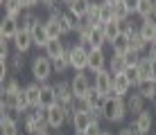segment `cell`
<instances>
[{
    "mask_svg": "<svg viewBox=\"0 0 156 135\" xmlns=\"http://www.w3.org/2000/svg\"><path fill=\"white\" fill-rule=\"evenodd\" d=\"M102 115H104V122H111V124H120L125 122V117L129 115L127 113V104L122 97H106L104 104H102Z\"/></svg>",
    "mask_w": 156,
    "mask_h": 135,
    "instance_id": "obj_1",
    "label": "cell"
},
{
    "mask_svg": "<svg viewBox=\"0 0 156 135\" xmlns=\"http://www.w3.org/2000/svg\"><path fill=\"white\" fill-rule=\"evenodd\" d=\"M23 128L27 135H48L50 124L45 120V110L43 108H34V110L23 115Z\"/></svg>",
    "mask_w": 156,
    "mask_h": 135,
    "instance_id": "obj_2",
    "label": "cell"
},
{
    "mask_svg": "<svg viewBox=\"0 0 156 135\" xmlns=\"http://www.w3.org/2000/svg\"><path fill=\"white\" fill-rule=\"evenodd\" d=\"M30 72H32V79L36 81V83H48L52 77V72H55V66H52V61L45 56V54H39V56L32 59V66H30Z\"/></svg>",
    "mask_w": 156,
    "mask_h": 135,
    "instance_id": "obj_3",
    "label": "cell"
},
{
    "mask_svg": "<svg viewBox=\"0 0 156 135\" xmlns=\"http://www.w3.org/2000/svg\"><path fill=\"white\" fill-rule=\"evenodd\" d=\"M68 54H70V68L75 72H86L88 70V47L75 43V45L68 47Z\"/></svg>",
    "mask_w": 156,
    "mask_h": 135,
    "instance_id": "obj_4",
    "label": "cell"
},
{
    "mask_svg": "<svg viewBox=\"0 0 156 135\" xmlns=\"http://www.w3.org/2000/svg\"><path fill=\"white\" fill-rule=\"evenodd\" d=\"M93 88L98 90V93L104 97H111L113 95V72H111L109 68L106 70H102V72L95 74V79H93Z\"/></svg>",
    "mask_w": 156,
    "mask_h": 135,
    "instance_id": "obj_5",
    "label": "cell"
},
{
    "mask_svg": "<svg viewBox=\"0 0 156 135\" xmlns=\"http://www.w3.org/2000/svg\"><path fill=\"white\" fill-rule=\"evenodd\" d=\"M45 120H48V124H50L52 131H61V128L68 124V113H66V108H63V106L55 104L52 108H48V110H45Z\"/></svg>",
    "mask_w": 156,
    "mask_h": 135,
    "instance_id": "obj_6",
    "label": "cell"
},
{
    "mask_svg": "<svg viewBox=\"0 0 156 135\" xmlns=\"http://www.w3.org/2000/svg\"><path fill=\"white\" fill-rule=\"evenodd\" d=\"M109 68V59H106V54H104V47H93V50H88V72L93 74H98L102 72V70H106Z\"/></svg>",
    "mask_w": 156,
    "mask_h": 135,
    "instance_id": "obj_7",
    "label": "cell"
},
{
    "mask_svg": "<svg viewBox=\"0 0 156 135\" xmlns=\"http://www.w3.org/2000/svg\"><path fill=\"white\" fill-rule=\"evenodd\" d=\"M70 88L77 99H84L86 95L93 90V81H90V77L86 72H75V77L70 79Z\"/></svg>",
    "mask_w": 156,
    "mask_h": 135,
    "instance_id": "obj_8",
    "label": "cell"
},
{
    "mask_svg": "<svg viewBox=\"0 0 156 135\" xmlns=\"http://www.w3.org/2000/svg\"><path fill=\"white\" fill-rule=\"evenodd\" d=\"M30 34H32V41H34V45H36V47H43V50H45V45L52 41V39H50V34H48L45 20H41V18H36V23L32 25Z\"/></svg>",
    "mask_w": 156,
    "mask_h": 135,
    "instance_id": "obj_9",
    "label": "cell"
},
{
    "mask_svg": "<svg viewBox=\"0 0 156 135\" xmlns=\"http://www.w3.org/2000/svg\"><path fill=\"white\" fill-rule=\"evenodd\" d=\"M131 126L136 128L140 135H149V131L154 128V115H152V110H149V108H145L140 115H136V117L131 120Z\"/></svg>",
    "mask_w": 156,
    "mask_h": 135,
    "instance_id": "obj_10",
    "label": "cell"
},
{
    "mask_svg": "<svg viewBox=\"0 0 156 135\" xmlns=\"http://www.w3.org/2000/svg\"><path fill=\"white\" fill-rule=\"evenodd\" d=\"M82 25V18L75 16L70 9H63L61 12V36H68V34H75Z\"/></svg>",
    "mask_w": 156,
    "mask_h": 135,
    "instance_id": "obj_11",
    "label": "cell"
},
{
    "mask_svg": "<svg viewBox=\"0 0 156 135\" xmlns=\"http://www.w3.org/2000/svg\"><path fill=\"white\" fill-rule=\"evenodd\" d=\"M43 52H45V56L55 63V61H59V59L68 52V47H66V43H63V39H52L45 45V50H43Z\"/></svg>",
    "mask_w": 156,
    "mask_h": 135,
    "instance_id": "obj_12",
    "label": "cell"
},
{
    "mask_svg": "<svg viewBox=\"0 0 156 135\" xmlns=\"http://www.w3.org/2000/svg\"><path fill=\"white\" fill-rule=\"evenodd\" d=\"M73 133L75 135H84L86 131H88L90 126H93V120H90V113H84V110H77V115H75L73 120Z\"/></svg>",
    "mask_w": 156,
    "mask_h": 135,
    "instance_id": "obj_13",
    "label": "cell"
},
{
    "mask_svg": "<svg viewBox=\"0 0 156 135\" xmlns=\"http://www.w3.org/2000/svg\"><path fill=\"white\" fill-rule=\"evenodd\" d=\"M20 32V25H18V18H9L5 16L2 23H0V39H7V41H14V36Z\"/></svg>",
    "mask_w": 156,
    "mask_h": 135,
    "instance_id": "obj_14",
    "label": "cell"
},
{
    "mask_svg": "<svg viewBox=\"0 0 156 135\" xmlns=\"http://www.w3.org/2000/svg\"><path fill=\"white\" fill-rule=\"evenodd\" d=\"M131 81H129V77L125 72L122 74H113V97H129V90H131Z\"/></svg>",
    "mask_w": 156,
    "mask_h": 135,
    "instance_id": "obj_15",
    "label": "cell"
},
{
    "mask_svg": "<svg viewBox=\"0 0 156 135\" xmlns=\"http://www.w3.org/2000/svg\"><path fill=\"white\" fill-rule=\"evenodd\" d=\"M12 43H14V47H16V52H18V54H27L30 47L34 45V41H32V34H30L27 29H20L18 34L14 36Z\"/></svg>",
    "mask_w": 156,
    "mask_h": 135,
    "instance_id": "obj_16",
    "label": "cell"
},
{
    "mask_svg": "<svg viewBox=\"0 0 156 135\" xmlns=\"http://www.w3.org/2000/svg\"><path fill=\"white\" fill-rule=\"evenodd\" d=\"M57 104V90H55V83H43L41 86V106L43 110H48V108H52Z\"/></svg>",
    "mask_w": 156,
    "mask_h": 135,
    "instance_id": "obj_17",
    "label": "cell"
},
{
    "mask_svg": "<svg viewBox=\"0 0 156 135\" xmlns=\"http://www.w3.org/2000/svg\"><path fill=\"white\" fill-rule=\"evenodd\" d=\"M125 104H127V113H131V115L136 117V115H140V113L145 110V97L133 93V95H129L125 99Z\"/></svg>",
    "mask_w": 156,
    "mask_h": 135,
    "instance_id": "obj_18",
    "label": "cell"
},
{
    "mask_svg": "<svg viewBox=\"0 0 156 135\" xmlns=\"http://www.w3.org/2000/svg\"><path fill=\"white\" fill-rule=\"evenodd\" d=\"M147 45L149 43L140 36V32H138V27L136 29H131L129 32V50H133V52H140V54H145V50H147Z\"/></svg>",
    "mask_w": 156,
    "mask_h": 135,
    "instance_id": "obj_19",
    "label": "cell"
},
{
    "mask_svg": "<svg viewBox=\"0 0 156 135\" xmlns=\"http://www.w3.org/2000/svg\"><path fill=\"white\" fill-rule=\"evenodd\" d=\"M138 32H140V36L147 43H152L156 41V23L154 20H149V18H143L140 23H138Z\"/></svg>",
    "mask_w": 156,
    "mask_h": 135,
    "instance_id": "obj_20",
    "label": "cell"
},
{
    "mask_svg": "<svg viewBox=\"0 0 156 135\" xmlns=\"http://www.w3.org/2000/svg\"><path fill=\"white\" fill-rule=\"evenodd\" d=\"M41 86H43V83H36V81H32V83L25 86V93H27V99H30L32 110L41 106Z\"/></svg>",
    "mask_w": 156,
    "mask_h": 135,
    "instance_id": "obj_21",
    "label": "cell"
},
{
    "mask_svg": "<svg viewBox=\"0 0 156 135\" xmlns=\"http://www.w3.org/2000/svg\"><path fill=\"white\" fill-rule=\"evenodd\" d=\"M102 29H104V36H106V43H113L118 36L122 34V23L120 20H111V23H106V25H102Z\"/></svg>",
    "mask_w": 156,
    "mask_h": 135,
    "instance_id": "obj_22",
    "label": "cell"
},
{
    "mask_svg": "<svg viewBox=\"0 0 156 135\" xmlns=\"http://www.w3.org/2000/svg\"><path fill=\"white\" fill-rule=\"evenodd\" d=\"M2 7H5V16H9V18H20V14L25 12L20 0H5Z\"/></svg>",
    "mask_w": 156,
    "mask_h": 135,
    "instance_id": "obj_23",
    "label": "cell"
},
{
    "mask_svg": "<svg viewBox=\"0 0 156 135\" xmlns=\"http://www.w3.org/2000/svg\"><path fill=\"white\" fill-rule=\"evenodd\" d=\"M127 59L122 56V54H111V59H109V70L113 74H122V72H127Z\"/></svg>",
    "mask_w": 156,
    "mask_h": 135,
    "instance_id": "obj_24",
    "label": "cell"
},
{
    "mask_svg": "<svg viewBox=\"0 0 156 135\" xmlns=\"http://www.w3.org/2000/svg\"><path fill=\"white\" fill-rule=\"evenodd\" d=\"M84 20L88 25H93V27L102 25V2H93L90 5V9H88V14H86Z\"/></svg>",
    "mask_w": 156,
    "mask_h": 135,
    "instance_id": "obj_25",
    "label": "cell"
},
{
    "mask_svg": "<svg viewBox=\"0 0 156 135\" xmlns=\"http://www.w3.org/2000/svg\"><path fill=\"white\" fill-rule=\"evenodd\" d=\"M106 43V36H104V29H102V25L93 27V32H90V39H88V50H93V47H104Z\"/></svg>",
    "mask_w": 156,
    "mask_h": 135,
    "instance_id": "obj_26",
    "label": "cell"
},
{
    "mask_svg": "<svg viewBox=\"0 0 156 135\" xmlns=\"http://www.w3.org/2000/svg\"><path fill=\"white\" fill-rule=\"evenodd\" d=\"M90 5H93V0H73V5H70L68 9H70L75 16H79V18H86Z\"/></svg>",
    "mask_w": 156,
    "mask_h": 135,
    "instance_id": "obj_27",
    "label": "cell"
},
{
    "mask_svg": "<svg viewBox=\"0 0 156 135\" xmlns=\"http://www.w3.org/2000/svg\"><path fill=\"white\" fill-rule=\"evenodd\" d=\"M111 50H113V54H122V56H125V54L129 52V34L122 32V34L111 43Z\"/></svg>",
    "mask_w": 156,
    "mask_h": 135,
    "instance_id": "obj_28",
    "label": "cell"
},
{
    "mask_svg": "<svg viewBox=\"0 0 156 135\" xmlns=\"http://www.w3.org/2000/svg\"><path fill=\"white\" fill-rule=\"evenodd\" d=\"M111 7H113V18H115V20L125 23V20L131 18V12L127 9V5L122 2V0H120V2H115V5H111Z\"/></svg>",
    "mask_w": 156,
    "mask_h": 135,
    "instance_id": "obj_29",
    "label": "cell"
},
{
    "mask_svg": "<svg viewBox=\"0 0 156 135\" xmlns=\"http://www.w3.org/2000/svg\"><path fill=\"white\" fill-rule=\"evenodd\" d=\"M23 88H25V86H20L16 77H9V79L2 83V93H5V95H18Z\"/></svg>",
    "mask_w": 156,
    "mask_h": 135,
    "instance_id": "obj_30",
    "label": "cell"
},
{
    "mask_svg": "<svg viewBox=\"0 0 156 135\" xmlns=\"http://www.w3.org/2000/svg\"><path fill=\"white\" fill-rule=\"evenodd\" d=\"M52 66H55V72L59 74V77H61V74H66L68 70H73V68H70V54L66 52L61 59H59V61H55V63H52Z\"/></svg>",
    "mask_w": 156,
    "mask_h": 135,
    "instance_id": "obj_31",
    "label": "cell"
},
{
    "mask_svg": "<svg viewBox=\"0 0 156 135\" xmlns=\"http://www.w3.org/2000/svg\"><path fill=\"white\" fill-rule=\"evenodd\" d=\"M152 59L147 56V54H143V59H140V63H138V70H140V77H143V81L145 79H152Z\"/></svg>",
    "mask_w": 156,
    "mask_h": 135,
    "instance_id": "obj_32",
    "label": "cell"
},
{
    "mask_svg": "<svg viewBox=\"0 0 156 135\" xmlns=\"http://www.w3.org/2000/svg\"><path fill=\"white\" fill-rule=\"evenodd\" d=\"M0 131H2V135H20L18 122H12V120H0Z\"/></svg>",
    "mask_w": 156,
    "mask_h": 135,
    "instance_id": "obj_33",
    "label": "cell"
},
{
    "mask_svg": "<svg viewBox=\"0 0 156 135\" xmlns=\"http://www.w3.org/2000/svg\"><path fill=\"white\" fill-rule=\"evenodd\" d=\"M23 68H25V59H23V54L16 52L14 56L9 59V70H12V74H18Z\"/></svg>",
    "mask_w": 156,
    "mask_h": 135,
    "instance_id": "obj_34",
    "label": "cell"
},
{
    "mask_svg": "<svg viewBox=\"0 0 156 135\" xmlns=\"http://www.w3.org/2000/svg\"><path fill=\"white\" fill-rule=\"evenodd\" d=\"M125 74L129 77V81H131V86H133V88H138V86L143 83V77H140V70H138V66H129Z\"/></svg>",
    "mask_w": 156,
    "mask_h": 135,
    "instance_id": "obj_35",
    "label": "cell"
},
{
    "mask_svg": "<svg viewBox=\"0 0 156 135\" xmlns=\"http://www.w3.org/2000/svg\"><path fill=\"white\" fill-rule=\"evenodd\" d=\"M154 12V0H140V5H138V16L140 18H149V14Z\"/></svg>",
    "mask_w": 156,
    "mask_h": 135,
    "instance_id": "obj_36",
    "label": "cell"
},
{
    "mask_svg": "<svg viewBox=\"0 0 156 135\" xmlns=\"http://www.w3.org/2000/svg\"><path fill=\"white\" fill-rule=\"evenodd\" d=\"M100 2H102V0H100ZM111 20H115V18H113V7H111V5H106V2H102V25L111 23Z\"/></svg>",
    "mask_w": 156,
    "mask_h": 135,
    "instance_id": "obj_37",
    "label": "cell"
},
{
    "mask_svg": "<svg viewBox=\"0 0 156 135\" xmlns=\"http://www.w3.org/2000/svg\"><path fill=\"white\" fill-rule=\"evenodd\" d=\"M125 59H127V66H138V63H140V59H143V54L129 50V52L125 54Z\"/></svg>",
    "mask_w": 156,
    "mask_h": 135,
    "instance_id": "obj_38",
    "label": "cell"
},
{
    "mask_svg": "<svg viewBox=\"0 0 156 135\" xmlns=\"http://www.w3.org/2000/svg\"><path fill=\"white\" fill-rule=\"evenodd\" d=\"M20 2H23L25 12H32V9H36V7H43V0H20Z\"/></svg>",
    "mask_w": 156,
    "mask_h": 135,
    "instance_id": "obj_39",
    "label": "cell"
},
{
    "mask_svg": "<svg viewBox=\"0 0 156 135\" xmlns=\"http://www.w3.org/2000/svg\"><path fill=\"white\" fill-rule=\"evenodd\" d=\"M122 2L127 5V9H129L131 14H136V12H138V5H140V0H122Z\"/></svg>",
    "mask_w": 156,
    "mask_h": 135,
    "instance_id": "obj_40",
    "label": "cell"
},
{
    "mask_svg": "<svg viewBox=\"0 0 156 135\" xmlns=\"http://www.w3.org/2000/svg\"><path fill=\"white\" fill-rule=\"evenodd\" d=\"M102 133H104V128H102L100 124H93V126H90V128H88V131H86L84 135H102Z\"/></svg>",
    "mask_w": 156,
    "mask_h": 135,
    "instance_id": "obj_41",
    "label": "cell"
},
{
    "mask_svg": "<svg viewBox=\"0 0 156 135\" xmlns=\"http://www.w3.org/2000/svg\"><path fill=\"white\" fill-rule=\"evenodd\" d=\"M115 135H140V133H138L133 126H125V128H120V131H118Z\"/></svg>",
    "mask_w": 156,
    "mask_h": 135,
    "instance_id": "obj_42",
    "label": "cell"
},
{
    "mask_svg": "<svg viewBox=\"0 0 156 135\" xmlns=\"http://www.w3.org/2000/svg\"><path fill=\"white\" fill-rule=\"evenodd\" d=\"M147 56L152 59V61H156V41H152L147 45Z\"/></svg>",
    "mask_w": 156,
    "mask_h": 135,
    "instance_id": "obj_43",
    "label": "cell"
},
{
    "mask_svg": "<svg viewBox=\"0 0 156 135\" xmlns=\"http://www.w3.org/2000/svg\"><path fill=\"white\" fill-rule=\"evenodd\" d=\"M59 2H61V5H66V9H68V7L73 5V0H59Z\"/></svg>",
    "mask_w": 156,
    "mask_h": 135,
    "instance_id": "obj_44",
    "label": "cell"
},
{
    "mask_svg": "<svg viewBox=\"0 0 156 135\" xmlns=\"http://www.w3.org/2000/svg\"><path fill=\"white\" fill-rule=\"evenodd\" d=\"M152 79H156V61L152 63Z\"/></svg>",
    "mask_w": 156,
    "mask_h": 135,
    "instance_id": "obj_45",
    "label": "cell"
},
{
    "mask_svg": "<svg viewBox=\"0 0 156 135\" xmlns=\"http://www.w3.org/2000/svg\"><path fill=\"white\" fill-rule=\"evenodd\" d=\"M102 135H113V133H111V131H104V133H102Z\"/></svg>",
    "mask_w": 156,
    "mask_h": 135,
    "instance_id": "obj_46",
    "label": "cell"
},
{
    "mask_svg": "<svg viewBox=\"0 0 156 135\" xmlns=\"http://www.w3.org/2000/svg\"><path fill=\"white\" fill-rule=\"evenodd\" d=\"M57 135H63V133H57Z\"/></svg>",
    "mask_w": 156,
    "mask_h": 135,
    "instance_id": "obj_47",
    "label": "cell"
},
{
    "mask_svg": "<svg viewBox=\"0 0 156 135\" xmlns=\"http://www.w3.org/2000/svg\"><path fill=\"white\" fill-rule=\"evenodd\" d=\"M48 135H50V133H48Z\"/></svg>",
    "mask_w": 156,
    "mask_h": 135,
    "instance_id": "obj_48",
    "label": "cell"
},
{
    "mask_svg": "<svg viewBox=\"0 0 156 135\" xmlns=\"http://www.w3.org/2000/svg\"><path fill=\"white\" fill-rule=\"evenodd\" d=\"M154 135H156V133H154Z\"/></svg>",
    "mask_w": 156,
    "mask_h": 135,
    "instance_id": "obj_49",
    "label": "cell"
}]
</instances>
